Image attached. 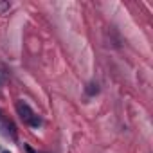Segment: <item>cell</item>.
I'll use <instances>...</instances> for the list:
<instances>
[{
    "instance_id": "6da1fadb",
    "label": "cell",
    "mask_w": 153,
    "mask_h": 153,
    "mask_svg": "<svg viewBox=\"0 0 153 153\" xmlns=\"http://www.w3.org/2000/svg\"><path fill=\"white\" fill-rule=\"evenodd\" d=\"M16 112H18L20 119H22V121H25V123H29V121H31V117L34 115V114H33V110L29 108V105H25L24 101H18V103H16Z\"/></svg>"
},
{
    "instance_id": "7a4b0ae2",
    "label": "cell",
    "mask_w": 153,
    "mask_h": 153,
    "mask_svg": "<svg viewBox=\"0 0 153 153\" xmlns=\"http://www.w3.org/2000/svg\"><path fill=\"white\" fill-rule=\"evenodd\" d=\"M99 92V88H97V85H94V83H90L88 87H87V94L88 96H94V94H97Z\"/></svg>"
},
{
    "instance_id": "3957f363",
    "label": "cell",
    "mask_w": 153,
    "mask_h": 153,
    "mask_svg": "<svg viewBox=\"0 0 153 153\" xmlns=\"http://www.w3.org/2000/svg\"><path fill=\"white\" fill-rule=\"evenodd\" d=\"M29 123H31V126H33V128H38V126H40V124H42V119H40V117H38V115H33V117H31V121H29Z\"/></svg>"
},
{
    "instance_id": "277c9868",
    "label": "cell",
    "mask_w": 153,
    "mask_h": 153,
    "mask_svg": "<svg viewBox=\"0 0 153 153\" xmlns=\"http://www.w3.org/2000/svg\"><path fill=\"white\" fill-rule=\"evenodd\" d=\"M4 9H9V4L6 2V4H0V11H4Z\"/></svg>"
},
{
    "instance_id": "5b68a950",
    "label": "cell",
    "mask_w": 153,
    "mask_h": 153,
    "mask_svg": "<svg viewBox=\"0 0 153 153\" xmlns=\"http://www.w3.org/2000/svg\"><path fill=\"white\" fill-rule=\"evenodd\" d=\"M25 149H27V153H36V151H34V149H33L31 146H25Z\"/></svg>"
},
{
    "instance_id": "8992f818",
    "label": "cell",
    "mask_w": 153,
    "mask_h": 153,
    "mask_svg": "<svg viewBox=\"0 0 153 153\" xmlns=\"http://www.w3.org/2000/svg\"><path fill=\"white\" fill-rule=\"evenodd\" d=\"M2 153H9V151H2Z\"/></svg>"
}]
</instances>
